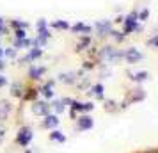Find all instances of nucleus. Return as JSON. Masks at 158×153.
I'll return each instance as SVG.
<instances>
[{"instance_id": "obj_7", "label": "nucleus", "mask_w": 158, "mask_h": 153, "mask_svg": "<svg viewBox=\"0 0 158 153\" xmlns=\"http://www.w3.org/2000/svg\"><path fill=\"white\" fill-rule=\"evenodd\" d=\"M75 121H77V130L78 132H87L94 126V119L91 114H78V117Z\"/></svg>"}, {"instance_id": "obj_28", "label": "nucleus", "mask_w": 158, "mask_h": 153, "mask_svg": "<svg viewBox=\"0 0 158 153\" xmlns=\"http://www.w3.org/2000/svg\"><path fill=\"white\" fill-rule=\"evenodd\" d=\"M149 9L148 7H144V9H140L139 13H137V18H139V22L140 23H144V22H148V18H149Z\"/></svg>"}, {"instance_id": "obj_5", "label": "nucleus", "mask_w": 158, "mask_h": 153, "mask_svg": "<svg viewBox=\"0 0 158 153\" xmlns=\"http://www.w3.org/2000/svg\"><path fill=\"white\" fill-rule=\"evenodd\" d=\"M93 29L96 30V34L100 37H107V36H110L114 25H112V20H98V22L94 23Z\"/></svg>"}, {"instance_id": "obj_41", "label": "nucleus", "mask_w": 158, "mask_h": 153, "mask_svg": "<svg viewBox=\"0 0 158 153\" xmlns=\"http://www.w3.org/2000/svg\"><path fill=\"white\" fill-rule=\"evenodd\" d=\"M0 59H4V46H0Z\"/></svg>"}, {"instance_id": "obj_38", "label": "nucleus", "mask_w": 158, "mask_h": 153, "mask_svg": "<svg viewBox=\"0 0 158 153\" xmlns=\"http://www.w3.org/2000/svg\"><path fill=\"white\" fill-rule=\"evenodd\" d=\"M6 66H7V62H6V59H0V73H4V70H6Z\"/></svg>"}, {"instance_id": "obj_1", "label": "nucleus", "mask_w": 158, "mask_h": 153, "mask_svg": "<svg viewBox=\"0 0 158 153\" xmlns=\"http://www.w3.org/2000/svg\"><path fill=\"white\" fill-rule=\"evenodd\" d=\"M98 59L100 61H107V62H117L124 59V50L114 48L112 45H105L98 50Z\"/></svg>"}, {"instance_id": "obj_43", "label": "nucleus", "mask_w": 158, "mask_h": 153, "mask_svg": "<svg viewBox=\"0 0 158 153\" xmlns=\"http://www.w3.org/2000/svg\"><path fill=\"white\" fill-rule=\"evenodd\" d=\"M155 50H158V41H156V45H155Z\"/></svg>"}, {"instance_id": "obj_16", "label": "nucleus", "mask_w": 158, "mask_h": 153, "mask_svg": "<svg viewBox=\"0 0 158 153\" xmlns=\"http://www.w3.org/2000/svg\"><path fill=\"white\" fill-rule=\"evenodd\" d=\"M128 79L133 84H144V82L149 79V71H146V70H142V71H135V73H128Z\"/></svg>"}, {"instance_id": "obj_32", "label": "nucleus", "mask_w": 158, "mask_h": 153, "mask_svg": "<svg viewBox=\"0 0 158 153\" xmlns=\"http://www.w3.org/2000/svg\"><path fill=\"white\" fill-rule=\"evenodd\" d=\"M13 34H15V39H25V37H29L27 29H16Z\"/></svg>"}, {"instance_id": "obj_22", "label": "nucleus", "mask_w": 158, "mask_h": 153, "mask_svg": "<svg viewBox=\"0 0 158 153\" xmlns=\"http://www.w3.org/2000/svg\"><path fill=\"white\" fill-rule=\"evenodd\" d=\"M13 46H15L16 50H20V48L29 50V48H32V37H25V39H13Z\"/></svg>"}, {"instance_id": "obj_8", "label": "nucleus", "mask_w": 158, "mask_h": 153, "mask_svg": "<svg viewBox=\"0 0 158 153\" xmlns=\"http://www.w3.org/2000/svg\"><path fill=\"white\" fill-rule=\"evenodd\" d=\"M144 59V53L139 48H135V46H130V48H126L124 50V61L128 62V64H137V62H140Z\"/></svg>"}, {"instance_id": "obj_20", "label": "nucleus", "mask_w": 158, "mask_h": 153, "mask_svg": "<svg viewBox=\"0 0 158 153\" xmlns=\"http://www.w3.org/2000/svg\"><path fill=\"white\" fill-rule=\"evenodd\" d=\"M11 112H13V105L7 100H0V121H6Z\"/></svg>"}, {"instance_id": "obj_12", "label": "nucleus", "mask_w": 158, "mask_h": 153, "mask_svg": "<svg viewBox=\"0 0 158 153\" xmlns=\"http://www.w3.org/2000/svg\"><path fill=\"white\" fill-rule=\"evenodd\" d=\"M25 87H27V84L22 80H15L11 86H9V93H11V96L13 98H16V100H22L23 98V93H25Z\"/></svg>"}, {"instance_id": "obj_34", "label": "nucleus", "mask_w": 158, "mask_h": 153, "mask_svg": "<svg viewBox=\"0 0 158 153\" xmlns=\"http://www.w3.org/2000/svg\"><path fill=\"white\" fill-rule=\"evenodd\" d=\"M156 41H158V34H155L153 37H149V39L146 41V45H148V46H151V48H155V45H156Z\"/></svg>"}, {"instance_id": "obj_6", "label": "nucleus", "mask_w": 158, "mask_h": 153, "mask_svg": "<svg viewBox=\"0 0 158 153\" xmlns=\"http://www.w3.org/2000/svg\"><path fill=\"white\" fill-rule=\"evenodd\" d=\"M46 73V68L44 66H37V64H30L29 70H27V77H29L30 82H41Z\"/></svg>"}, {"instance_id": "obj_37", "label": "nucleus", "mask_w": 158, "mask_h": 153, "mask_svg": "<svg viewBox=\"0 0 158 153\" xmlns=\"http://www.w3.org/2000/svg\"><path fill=\"white\" fill-rule=\"evenodd\" d=\"M60 100H62V103H64L66 107H69V103H71L73 98H69V96H64V98H60Z\"/></svg>"}, {"instance_id": "obj_11", "label": "nucleus", "mask_w": 158, "mask_h": 153, "mask_svg": "<svg viewBox=\"0 0 158 153\" xmlns=\"http://www.w3.org/2000/svg\"><path fill=\"white\" fill-rule=\"evenodd\" d=\"M59 123H60L59 116L53 114V112H50V114L43 116V119H41V128H44V130H53V128H59Z\"/></svg>"}, {"instance_id": "obj_40", "label": "nucleus", "mask_w": 158, "mask_h": 153, "mask_svg": "<svg viewBox=\"0 0 158 153\" xmlns=\"http://www.w3.org/2000/svg\"><path fill=\"white\" fill-rule=\"evenodd\" d=\"M123 20H124V16H123V15H119V16H115L114 23H123Z\"/></svg>"}, {"instance_id": "obj_9", "label": "nucleus", "mask_w": 158, "mask_h": 153, "mask_svg": "<svg viewBox=\"0 0 158 153\" xmlns=\"http://www.w3.org/2000/svg\"><path fill=\"white\" fill-rule=\"evenodd\" d=\"M39 86H36V84H27V87H25V93H23V98L22 102H36V100H39Z\"/></svg>"}, {"instance_id": "obj_4", "label": "nucleus", "mask_w": 158, "mask_h": 153, "mask_svg": "<svg viewBox=\"0 0 158 153\" xmlns=\"http://www.w3.org/2000/svg\"><path fill=\"white\" fill-rule=\"evenodd\" d=\"M30 110H32V114L34 116H39L43 117L46 116V114H50L52 112V105L48 100H36V102H32V105H30Z\"/></svg>"}, {"instance_id": "obj_14", "label": "nucleus", "mask_w": 158, "mask_h": 153, "mask_svg": "<svg viewBox=\"0 0 158 153\" xmlns=\"http://www.w3.org/2000/svg\"><path fill=\"white\" fill-rule=\"evenodd\" d=\"M69 30H71L73 34H77V36H84V34H93V27L91 25H87V23L84 22H77L73 23L71 27H69Z\"/></svg>"}, {"instance_id": "obj_24", "label": "nucleus", "mask_w": 158, "mask_h": 153, "mask_svg": "<svg viewBox=\"0 0 158 153\" xmlns=\"http://www.w3.org/2000/svg\"><path fill=\"white\" fill-rule=\"evenodd\" d=\"M30 25H29V22H23V20H20V18H16V20H11L9 22V29H13V30H16V29H29Z\"/></svg>"}, {"instance_id": "obj_27", "label": "nucleus", "mask_w": 158, "mask_h": 153, "mask_svg": "<svg viewBox=\"0 0 158 153\" xmlns=\"http://www.w3.org/2000/svg\"><path fill=\"white\" fill-rule=\"evenodd\" d=\"M18 57V50L15 46H6L4 48V59H16Z\"/></svg>"}, {"instance_id": "obj_42", "label": "nucleus", "mask_w": 158, "mask_h": 153, "mask_svg": "<svg viewBox=\"0 0 158 153\" xmlns=\"http://www.w3.org/2000/svg\"><path fill=\"white\" fill-rule=\"evenodd\" d=\"M23 153H34V151H32L30 148H25V151H23Z\"/></svg>"}, {"instance_id": "obj_13", "label": "nucleus", "mask_w": 158, "mask_h": 153, "mask_svg": "<svg viewBox=\"0 0 158 153\" xmlns=\"http://www.w3.org/2000/svg\"><path fill=\"white\" fill-rule=\"evenodd\" d=\"M78 79L80 77L75 71H64L57 77V80L60 82V84H64V86H75V84L78 82Z\"/></svg>"}, {"instance_id": "obj_39", "label": "nucleus", "mask_w": 158, "mask_h": 153, "mask_svg": "<svg viewBox=\"0 0 158 153\" xmlns=\"http://www.w3.org/2000/svg\"><path fill=\"white\" fill-rule=\"evenodd\" d=\"M139 153H158V148H151V150H144V151H139Z\"/></svg>"}, {"instance_id": "obj_15", "label": "nucleus", "mask_w": 158, "mask_h": 153, "mask_svg": "<svg viewBox=\"0 0 158 153\" xmlns=\"http://www.w3.org/2000/svg\"><path fill=\"white\" fill-rule=\"evenodd\" d=\"M91 45H93V36L91 34H84V36H78V43H77V48L75 50L78 52H85L91 48Z\"/></svg>"}, {"instance_id": "obj_21", "label": "nucleus", "mask_w": 158, "mask_h": 153, "mask_svg": "<svg viewBox=\"0 0 158 153\" xmlns=\"http://www.w3.org/2000/svg\"><path fill=\"white\" fill-rule=\"evenodd\" d=\"M50 141H53V142H59V144H64L66 142V134L62 130H59V128H53V130H50Z\"/></svg>"}, {"instance_id": "obj_19", "label": "nucleus", "mask_w": 158, "mask_h": 153, "mask_svg": "<svg viewBox=\"0 0 158 153\" xmlns=\"http://www.w3.org/2000/svg\"><path fill=\"white\" fill-rule=\"evenodd\" d=\"M44 50L43 48H29V52H27V55H25V61L27 62H36V61H39V59L43 57Z\"/></svg>"}, {"instance_id": "obj_35", "label": "nucleus", "mask_w": 158, "mask_h": 153, "mask_svg": "<svg viewBox=\"0 0 158 153\" xmlns=\"http://www.w3.org/2000/svg\"><path fill=\"white\" fill-rule=\"evenodd\" d=\"M6 86H9L7 77H6L4 73H0V89H2V87H6Z\"/></svg>"}, {"instance_id": "obj_36", "label": "nucleus", "mask_w": 158, "mask_h": 153, "mask_svg": "<svg viewBox=\"0 0 158 153\" xmlns=\"http://www.w3.org/2000/svg\"><path fill=\"white\" fill-rule=\"evenodd\" d=\"M94 61H85V62H84V70H93L94 68Z\"/></svg>"}, {"instance_id": "obj_31", "label": "nucleus", "mask_w": 158, "mask_h": 153, "mask_svg": "<svg viewBox=\"0 0 158 153\" xmlns=\"http://www.w3.org/2000/svg\"><path fill=\"white\" fill-rule=\"evenodd\" d=\"M9 25L6 23V20H4V16H0V37L6 36V34H9Z\"/></svg>"}, {"instance_id": "obj_25", "label": "nucleus", "mask_w": 158, "mask_h": 153, "mask_svg": "<svg viewBox=\"0 0 158 153\" xmlns=\"http://www.w3.org/2000/svg\"><path fill=\"white\" fill-rule=\"evenodd\" d=\"M50 105H52V110H53V114H62L66 110V105L62 103V100H53V102H50Z\"/></svg>"}, {"instance_id": "obj_18", "label": "nucleus", "mask_w": 158, "mask_h": 153, "mask_svg": "<svg viewBox=\"0 0 158 153\" xmlns=\"http://www.w3.org/2000/svg\"><path fill=\"white\" fill-rule=\"evenodd\" d=\"M144 98H146V91L142 87H135V89H131V93L128 96V103H139V102H142Z\"/></svg>"}, {"instance_id": "obj_2", "label": "nucleus", "mask_w": 158, "mask_h": 153, "mask_svg": "<svg viewBox=\"0 0 158 153\" xmlns=\"http://www.w3.org/2000/svg\"><path fill=\"white\" fill-rule=\"evenodd\" d=\"M123 32H124V36L128 37L130 34H133V32H140L142 27H140V22H139V18H137V11H131L128 15L124 16V20H123Z\"/></svg>"}, {"instance_id": "obj_10", "label": "nucleus", "mask_w": 158, "mask_h": 153, "mask_svg": "<svg viewBox=\"0 0 158 153\" xmlns=\"http://www.w3.org/2000/svg\"><path fill=\"white\" fill-rule=\"evenodd\" d=\"M39 95L43 96L44 100H53L55 96V80H46L39 86Z\"/></svg>"}, {"instance_id": "obj_26", "label": "nucleus", "mask_w": 158, "mask_h": 153, "mask_svg": "<svg viewBox=\"0 0 158 153\" xmlns=\"http://www.w3.org/2000/svg\"><path fill=\"white\" fill-rule=\"evenodd\" d=\"M110 37L114 39L115 43H119L121 45L124 39H126V36H124V32L123 30H115V29H112V32H110Z\"/></svg>"}, {"instance_id": "obj_29", "label": "nucleus", "mask_w": 158, "mask_h": 153, "mask_svg": "<svg viewBox=\"0 0 158 153\" xmlns=\"http://www.w3.org/2000/svg\"><path fill=\"white\" fill-rule=\"evenodd\" d=\"M94 110V103L93 102H82V109H80V114H89Z\"/></svg>"}, {"instance_id": "obj_3", "label": "nucleus", "mask_w": 158, "mask_h": 153, "mask_svg": "<svg viewBox=\"0 0 158 153\" xmlns=\"http://www.w3.org/2000/svg\"><path fill=\"white\" fill-rule=\"evenodd\" d=\"M32 139H34V132H32V128L30 126H22L20 130H18V134H16V137H15V142L20 148H29L30 142H32Z\"/></svg>"}, {"instance_id": "obj_23", "label": "nucleus", "mask_w": 158, "mask_h": 153, "mask_svg": "<svg viewBox=\"0 0 158 153\" xmlns=\"http://www.w3.org/2000/svg\"><path fill=\"white\" fill-rule=\"evenodd\" d=\"M69 27H71V23L68 20H53L50 23V29L53 30H69Z\"/></svg>"}, {"instance_id": "obj_17", "label": "nucleus", "mask_w": 158, "mask_h": 153, "mask_svg": "<svg viewBox=\"0 0 158 153\" xmlns=\"http://www.w3.org/2000/svg\"><path fill=\"white\" fill-rule=\"evenodd\" d=\"M89 93H91V96L93 98H96V100H105V86L103 84H93L91 87H89Z\"/></svg>"}, {"instance_id": "obj_33", "label": "nucleus", "mask_w": 158, "mask_h": 153, "mask_svg": "<svg viewBox=\"0 0 158 153\" xmlns=\"http://www.w3.org/2000/svg\"><path fill=\"white\" fill-rule=\"evenodd\" d=\"M46 27H50V23H48V20H44V18H41V20H37V23H36V30H39V29H46Z\"/></svg>"}, {"instance_id": "obj_30", "label": "nucleus", "mask_w": 158, "mask_h": 153, "mask_svg": "<svg viewBox=\"0 0 158 153\" xmlns=\"http://www.w3.org/2000/svg\"><path fill=\"white\" fill-rule=\"evenodd\" d=\"M117 105V102H114V100H105V110L107 112H115V110H119V107H115Z\"/></svg>"}]
</instances>
